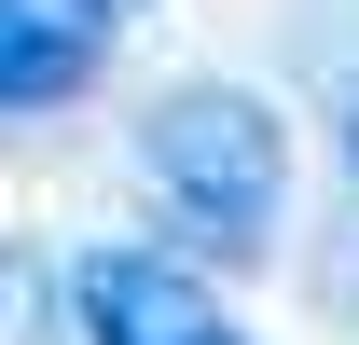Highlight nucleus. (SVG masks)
Here are the masks:
<instances>
[{
    "instance_id": "obj_1",
    "label": "nucleus",
    "mask_w": 359,
    "mask_h": 345,
    "mask_svg": "<svg viewBox=\"0 0 359 345\" xmlns=\"http://www.w3.org/2000/svg\"><path fill=\"white\" fill-rule=\"evenodd\" d=\"M138 180H152V208L194 235V249L249 262L290 208V125H276V97L249 83H166L138 111Z\"/></svg>"
},
{
    "instance_id": "obj_2",
    "label": "nucleus",
    "mask_w": 359,
    "mask_h": 345,
    "mask_svg": "<svg viewBox=\"0 0 359 345\" xmlns=\"http://www.w3.org/2000/svg\"><path fill=\"white\" fill-rule=\"evenodd\" d=\"M69 318H83V345H249L235 304L180 249H83L69 262Z\"/></svg>"
},
{
    "instance_id": "obj_3",
    "label": "nucleus",
    "mask_w": 359,
    "mask_h": 345,
    "mask_svg": "<svg viewBox=\"0 0 359 345\" xmlns=\"http://www.w3.org/2000/svg\"><path fill=\"white\" fill-rule=\"evenodd\" d=\"M97 69H111L97 0H0V111H69Z\"/></svg>"
},
{
    "instance_id": "obj_4",
    "label": "nucleus",
    "mask_w": 359,
    "mask_h": 345,
    "mask_svg": "<svg viewBox=\"0 0 359 345\" xmlns=\"http://www.w3.org/2000/svg\"><path fill=\"white\" fill-rule=\"evenodd\" d=\"M28 304H42V262H14V249H0V345L28 332Z\"/></svg>"
},
{
    "instance_id": "obj_5",
    "label": "nucleus",
    "mask_w": 359,
    "mask_h": 345,
    "mask_svg": "<svg viewBox=\"0 0 359 345\" xmlns=\"http://www.w3.org/2000/svg\"><path fill=\"white\" fill-rule=\"evenodd\" d=\"M346 180H359V97H346Z\"/></svg>"
},
{
    "instance_id": "obj_6",
    "label": "nucleus",
    "mask_w": 359,
    "mask_h": 345,
    "mask_svg": "<svg viewBox=\"0 0 359 345\" xmlns=\"http://www.w3.org/2000/svg\"><path fill=\"white\" fill-rule=\"evenodd\" d=\"M97 14H111V28H125V14H138V0H97Z\"/></svg>"
}]
</instances>
